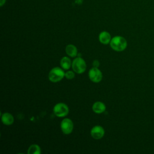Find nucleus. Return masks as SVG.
<instances>
[{
    "label": "nucleus",
    "mask_w": 154,
    "mask_h": 154,
    "mask_svg": "<svg viewBox=\"0 0 154 154\" xmlns=\"http://www.w3.org/2000/svg\"><path fill=\"white\" fill-rule=\"evenodd\" d=\"M66 52L69 57H75L78 54V50L75 46L73 45H69L66 47Z\"/></svg>",
    "instance_id": "11"
},
{
    "label": "nucleus",
    "mask_w": 154,
    "mask_h": 154,
    "mask_svg": "<svg viewBox=\"0 0 154 154\" xmlns=\"http://www.w3.org/2000/svg\"><path fill=\"white\" fill-rule=\"evenodd\" d=\"M61 129L64 134H70L73 129V123L70 119H64L61 122Z\"/></svg>",
    "instance_id": "6"
},
{
    "label": "nucleus",
    "mask_w": 154,
    "mask_h": 154,
    "mask_svg": "<svg viewBox=\"0 0 154 154\" xmlns=\"http://www.w3.org/2000/svg\"><path fill=\"white\" fill-rule=\"evenodd\" d=\"M111 48L116 51H122L126 48L127 42L126 39L122 36H116L111 38L110 42Z\"/></svg>",
    "instance_id": "1"
},
{
    "label": "nucleus",
    "mask_w": 154,
    "mask_h": 154,
    "mask_svg": "<svg viewBox=\"0 0 154 154\" xmlns=\"http://www.w3.org/2000/svg\"><path fill=\"white\" fill-rule=\"evenodd\" d=\"M64 76H65V73L62 69L58 67H55L51 70L49 73V79L52 82H57L61 81Z\"/></svg>",
    "instance_id": "2"
},
{
    "label": "nucleus",
    "mask_w": 154,
    "mask_h": 154,
    "mask_svg": "<svg viewBox=\"0 0 154 154\" xmlns=\"http://www.w3.org/2000/svg\"><path fill=\"white\" fill-rule=\"evenodd\" d=\"M90 134L91 137L93 138L96 140H99L103 137L105 134V131L103 128L102 126L96 125L91 129L90 131Z\"/></svg>",
    "instance_id": "7"
},
{
    "label": "nucleus",
    "mask_w": 154,
    "mask_h": 154,
    "mask_svg": "<svg viewBox=\"0 0 154 154\" xmlns=\"http://www.w3.org/2000/svg\"><path fill=\"white\" fill-rule=\"evenodd\" d=\"M60 65L63 69L65 70L69 69L72 66L70 59L67 57H63L60 61Z\"/></svg>",
    "instance_id": "12"
},
{
    "label": "nucleus",
    "mask_w": 154,
    "mask_h": 154,
    "mask_svg": "<svg viewBox=\"0 0 154 154\" xmlns=\"http://www.w3.org/2000/svg\"><path fill=\"white\" fill-rule=\"evenodd\" d=\"M41 153L40 147L37 144L31 145L28 150V154H40Z\"/></svg>",
    "instance_id": "13"
},
{
    "label": "nucleus",
    "mask_w": 154,
    "mask_h": 154,
    "mask_svg": "<svg viewBox=\"0 0 154 154\" xmlns=\"http://www.w3.org/2000/svg\"><path fill=\"white\" fill-rule=\"evenodd\" d=\"M53 111L56 116L58 117H63L68 114L69 108L67 105L64 103H58L54 106Z\"/></svg>",
    "instance_id": "4"
},
{
    "label": "nucleus",
    "mask_w": 154,
    "mask_h": 154,
    "mask_svg": "<svg viewBox=\"0 0 154 154\" xmlns=\"http://www.w3.org/2000/svg\"><path fill=\"white\" fill-rule=\"evenodd\" d=\"M99 40L101 43L103 45H107L111 42V35L106 31H102L99 35Z\"/></svg>",
    "instance_id": "8"
},
{
    "label": "nucleus",
    "mask_w": 154,
    "mask_h": 154,
    "mask_svg": "<svg viewBox=\"0 0 154 154\" xmlns=\"http://www.w3.org/2000/svg\"><path fill=\"white\" fill-rule=\"evenodd\" d=\"M93 66L94 67H98L99 66V62L98 60H94L93 63Z\"/></svg>",
    "instance_id": "15"
},
{
    "label": "nucleus",
    "mask_w": 154,
    "mask_h": 154,
    "mask_svg": "<svg viewBox=\"0 0 154 154\" xmlns=\"http://www.w3.org/2000/svg\"><path fill=\"white\" fill-rule=\"evenodd\" d=\"M65 77L67 79H72L75 77V73L72 71H67V72L65 73Z\"/></svg>",
    "instance_id": "14"
},
{
    "label": "nucleus",
    "mask_w": 154,
    "mask_h": 154,
    "mask_svg": "<svg viewBox=\"0 0 154 154\" xmlns=\"http://www.w3.org/2000/svg\"><path fill=\"white\" fill-rule=\"evenodd\" d=\"M90 79L93 82H99L102 79V73L97 67H93L88 72Z\"/></svg>",
    "instance_id": "5"
},
{
    "label": "nucleus",
    "mask_w": 154,
    "mask_h": 154,
    "mask_svg": "<svg viewBox=\"0 0 154 154\" xmlns=\"http://www.w3.org/2000/svg\"><path fill=\"white\" fill-rule=\"evenodd\" d=\"M6 0H0V6H2L5 3Z\"/></svg>",
    "instance_id": "16"
},
{
    "label": "nucleus",
    "mask_w": 154,
    "mask_h": 154,
    "mask_svg": "<svg viewBox=\"0 0 154 154\" xmlns=\"http://www.w3.org/2000/svg\"><path fill=\"white\" fill-rule=\"evenodd\" d=\"M1 120L4 125H11L14 122V117L11 114L5 112L1 114Z\"/></svg>",
    "instance_id": "10"
},
{
    "label": "nucleus",
    "mask_w": 154,
    "mask_h": 154,
    "mask_svg": "<svg viewBox=\"0 0 154 154\" xmlns=\"http://www.w3.org/2000/svg\"><path fill=\"white\" fill-rule=\"evenodd\" d=\"M72 69L77 73H82L86 69V63L81 57H77L72 62Z\"/></svg>",
    "instance_id": "3"
},
{
    "label": "nucleus",
    "mask_w": 154,
    "mask_h": 154,
    "mask_svg": "<svg viewBox=\"0 0 154 154\" xmlns=\"http://www.w3.org/2000/svg\"><path fill=\"white\" fill-rule=\"evenodd\" d=\"M93 111L97 114L103 112L106 109L105 105L102 102H96L92 106Z\"/></svg>",
    "instance_id": "9"
}]
</instances>
